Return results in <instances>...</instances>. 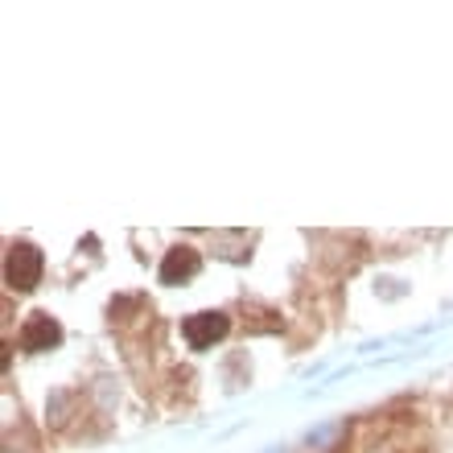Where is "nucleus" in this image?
Instances as JSON below:
<instances>
[{"label":"nucleus","mask_w":453,"mask_h":453,"mask_svg":"<svg viewBox=\"0 0 453 453\" xmlns=\"http://www.w3.org/2000/svg\"><path fill=\"white\" fill-rule=\"evenodd\" d=\"M4 280L17 293H29V288L42 280V251L34 243H12L9 260H4Z\"/></svg>","instance_id":"obj_1"},{"label":"nucleus","mask_w":453,"mask_h":453,"mask_svg":"<svg viewBox=\"0 0 453 453\" xmlns=\"http://www.w3.org/2000/svg\"><path fill=\"white\" fill-rule=\"evenodd\" d=\"M226 313H194V318H186V326H181V334H186V342H190V350H206V346H215L219 338L226 334Z\"/></svg>","instance_id":"obj_2"},{"label":"nucleus","mask_w":453,"mask_h":453,"mask_svg":"<svg viewBox=\"0 0 453 453\" xmlns=\"http://www.w3.org/2000/svg\"><path fill=\"white\" fill-rule=\"evenodd\" d=\"M62 342V326L50 318V313H34L21 330V346L25 350H50V346Z\"/></svg>","instance_id":"obj_3"},{"label":"nucleus","mask_w":453,"mask_h":453,"mask_svg":"<svg viewBox=\"0 0 453 453\" xmlns=\"http://www.w3.org/2000/svg\"><path fill=\"white\" fill-rule=\"evenodd\" d=\"M198 268H203L198 251L194 248H173L165 256V264H161V285H181V280H190Z\"/></svg>","instance_id":"obj_4"}]
</instances>
